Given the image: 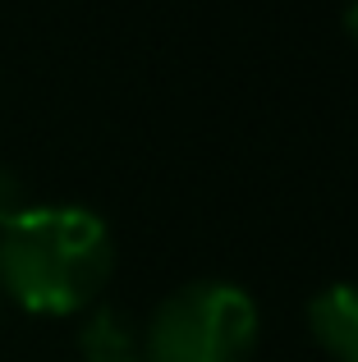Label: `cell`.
<instances>
[{
  "instance_id": "cell-1",
  "label": "cell",
  "mask_w": 358,
  "mask_h": 362,
  "mask_svg": "<svg viewBox=\"0 0 358 362\" xmlns=\"http://www.w3.org/2000/svg\"><path fill=\"white\" fill-rule=\"evenodd\" d=\"M115 271L110 225L88 206H28L0 230V289L28 312L69 317L101 298Z\"/></svg>"
},
{
  "instance_id": "cell-6",
  "label": "cell",
  "mask_w": 358,
  "mask_h": 362,
  "mask_svg": "<svg viewBox=\"0 0 358 362\" xmlns=\"http://www.w3.org/2000/svg\"><path fill=\"white\" fill-rule=\"evenodd\" d=\"M340 23H345V33H350V42L358 46V0H345V18Z\"/></svg>"
},
{
  "instance_id": "cell-2",
  "label": "cell",
  "mask_w": 358,
  "mask_h": 362,
  "mask_svg": "<svg viewBox=\"0 0 358 362\" xmlns=\"http://www.w3.org/2000/svg\"><path fill=\"white\" fill-rule=\"evenodd\" d=\"M258 303L230 280H188L152 312L143 362H248L258 349Z\"/></svg>"
},
{
  "instance_id": "cell-5",
  "label": "cell",
  "mask_w": 358,
  "mask_h": 362,
  "mask_svg": "<svg viewBox=\"0 0 358 362\" xmlns=\"http://www.w3.org/2000/svg\"><path fill=\"white\" fill-rule=\"evenodd\" d=\"M28 206L33 202H28V188H23V179H18V170L0 160V230H5L9 221H18Z\"/></svg>"
},
{
  "instance_id": "cell-4",
  "label": "cell",
  "mask_w": 358,
  "mask_h": 362,
  "mask_svg": "<svg viewBox=\"0 0 358 362\" xmlns=\"http://www.w3.org/2000/svg\"><path fill=\"white\" fill-rule=\"evenodd\" d=\"M83 362H138V330L120 308L101 303L79 330Z\"/></svg>"
},
{
  "instance_id": "cell-3",
  "label": "cell",
  "mask_w": 358,
  "mask_h": 362,
  "mask_svg": "<svg viewBox=\"0 0 358 362\" xmlns=\"http://www.w3.org/2000/svg\"><path fill=\"white\" fill-rule=\"evenodd\" d=\"M308 330L331 362H358V280H335L308 298Z\"/></svg>"
}]
</instances>
